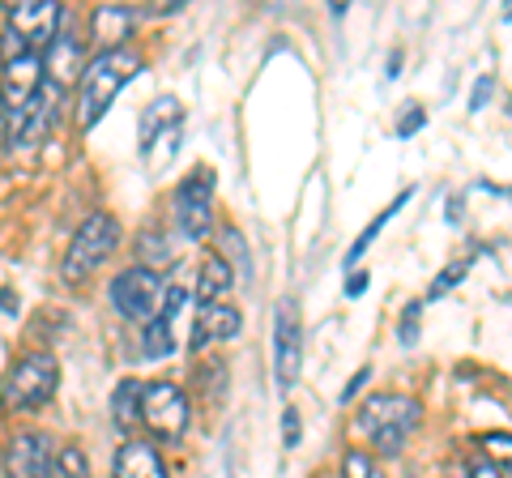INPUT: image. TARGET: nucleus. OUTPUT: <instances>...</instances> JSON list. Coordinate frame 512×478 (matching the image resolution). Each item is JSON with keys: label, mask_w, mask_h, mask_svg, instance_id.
Instances as JSON below:
<instances>
[{"label": "nucleus", "mask_w": 512, "mask_h": 478, "mask_svg": "<svg viewBox=\"0 0 512 478\" xmlns=\"http://www.w3.org/2000/svg\"><path fill=\"white\" fill-rule=\"evenodd\" d=\"M128 22H133V13L120 9V5H103L99 13H94V39L103 43V52H116V47H124L120 39L128 35Z\"/></svg>", "instance_id": "18"}, {"label": "nucleus", "mask_w": 512, "mask_h": 478, "mask_svg": "<svg viewBox=\"0 0 512 478\" xmlns=\"http://www.w3.org/2000/svg\"><path fill=\"white\" fill-rule=\"evenodd\" d=\"M222 252H231V257H235L239 278H248V274H252V265H248V248H244V239H239V231H222Z\"/></svg>", "instance_id": "25"}, {"label": "nucleus", "mask_w": 512, "mask_h": 478, "mask_svg": "<svg viewBox=\"0 0 512 478\" xmlns=\"http://www.w3.org/2000/svg\"><path fill=\"white\" fill-rule=\"evenodd\" d=\"M171 350H175V325L167 321V316L146 321V333H141V355L146 359H167Z\"/></svg>", "instance_id": "20"}, {"label": "nucleus", "mask_w": 512, "mask_h": 478, "mask_svg": "<svg viewBox=\"0 0 512 478\" xmlns=\"http://www.w3.org/2000/svg\"><path fill=\"white\" fill-rule=\"evenodd\" d=\"M141 244H146V248H141V252H146V257H154V269H158V274H163V261H167L163 235H146V239H141Z\"/></svg>", "instance_id": "29"}, {"label": "nucleus", "mask_w": 512, "mask_h": 478, "mask_svg": "<svg viewBox=\"0 0 512 478\" xmlns=\"http://www.w3.org/2000/svg\"><path fill=\"white\" fill-rule=\"evenodd\" d=\"M299 440H303L299 410H286V414H282V444H286V449H299Z\"/></svg>", "instance_id": "27"}, {"label": "nucleus", "mask_w": 512, "mask_h": 478, "mask_svg": "<svg viewBox=\"0 0 512 478\" xmlns=\"http://www.w3.org/2000/svg\"><path fill=\"white\" fill-rule=\"evenodd\" d=\"M466 274H470V261H457V265H448L444 274H440L436 282L427 286V299H440V295H448V291H453V286H457L461 278H466Z\"/></svg>", "instance_id": "24"}, {"label": "nucleus", "mask_w": 512, "mask_h": 478, "mask_svg": "<svg viewBox=\"0 0 512 478\" xmlns=\"http://www.w3.org/2000/svg\"><path fill=\"white\" fill-rule=\"evenodd\" d=\"M163 295H167V282L150 265H133L111 278V308L124 321H154L163 312Z\"/></svg>", "instance_id": "5"}, {"label": "nucleus", "mask_w": 512, "mask_h": 478, "mask_svg": "<svg viewBox=\"0 0 512 478\" xmlns=\"http://www.w3.org/2000/svg\"><path fill=\"white\" fill-rule=\"evenodd\" d=\"M423 124H427V111L419 107V103H410V111H406V116L402 120H397V137H414V133H419L423 129Z\"/></svg>", "instance_id": "26"}, {"label": "nucleus", "mask_w": 512, "mask_h": 478, "mask_svg": "<svg viewBox=\"0 0 512 478\" xmlns=\"http://www.w3.org/2000/svg\"><path fill=\"white\" fill-rule=\"evenodd\" d=\"M410 197H414V188H402V193H397V197H393L389 205H384V210H380V214H376L372 222H367V227H363V235H359V239H355V244H350V252H346V265H355V261L363 257V252H367V248H372V239H376V235L384 231V222H389V218H393L397 210H402V205H406Z\"/></svg>", "instance_id": "19"}, {"label": "nucleus", "mask_w": 512, "mask_h": 478, "mask_svg": "<svg viewBox=\"0 0 512 478\" xmlns=\"http://www.w3.org/2000/svg\"><path fill=\"white\" fill-rule=\"evenodd\" d=\"M367 291V274L359 269V274H350V282H346V295H363Z\"/></svg>", "instance_id": "33"}, {"label": "nucleus", "mask_w": 512, "mask_h": 478, "mask_svg": "<svg viewBox=\"0 0 512 478\" xmlns=\"http://www.w3.org/2000/svg\"><path fill=\"white\" fill-rule=\"evenodd\" d=\"M56 385H60V363H56V355L35 350V355H26V359H18L9 368L0 397H5L9 410H39L43 402H52Z\"/></svg>", "instance_id": "4"}, {"label": "nucleus", "mask_w": 512, "mask_h": 478, "mask_svg": "<svg viewBox=\"0 0 512 478\" xmlns=\"http://www.w3.org/2000/svg\"><path fill=\"white\" fill-rule=\"evenodd\" d=\"M274 372L278 389L291 393L303 372V325H299V299H278L274 316Z\"/></svg>", "instance_id": "9"}, {"label": "nucleus", "mask_w": 512, "mask_h": 478, "mask_svg": "<svg viewBox=\"0 0 512 478\" xmlns=\"http://www.w3.org/2000/svg\"><path fill=\"white\" fill-rule=\"evenodd\" d=\"M0 116H5V103H0Z\"/></svg>", "instance_id": "34"}, {"label": "nucleus", "mask_w": 512, "mask_h": 478, "mask_svg": "<svg viewBox=\"0 0 512 478\" xmlns=\"http://www.w3.org/2000/svg\"><path fill=\"white\" fill-rule=\"evenodd\" d=\"M188 397L180 385H171V380H154V385H146V393H141V423L154 432V440H184L188 432Z\"/></svg>", "instance_id": "7"}, {"label": "nucleus", "mask_w": 512, "mask_h": 478, "mask_svg": "<svg viewBox=\"0 0 512 478\" xmlns=\"http://www.w3.org/2000/svg\"><path fill=\"white\" fill-rule=\"evenodd\" d=\"M60 26V5L56 0H22V5H5V30H13L18 39H26L30 47L47 43L52 47Z\"/></svg>", "instance_id": "11"}, {"label": "nucleus", "mask_w": 512, "mask_h": 478, "mask_svg": "<svg viewBox=\"0 0 512 478\" xmlns=\"http://www.w3.org/2000/svg\"><path fill=\"white\" fill-rule=\"evenodd\" d=\"M483 457H487L504 478H512V436H508V432L483 436Z\"/></svg>", "instance_id": "22"}, {"label": "nucleus", "mask_w": 512, "mask_h": 478, "mask_svg": "<svg viewBox=\"0 0 512 478\" xmlns=\"http://www.w3.org/2000/svg\"><path fill=\"white\" fill-rule=\"evenodd\" d=\"M111 478H167V466L150 440H124L111 461Z\"/></svg>", "instance_id": "13"}, {"label": "nucleus", "mask_w": 512, "mask_h": 478, "mask_svg": "<svg viewBox=\"0 0 512 478\" xmlns=\"http://www.w3.org/2000/svg\"><path fill=\"white\" fill-rule=\"evenodd\" d=\"M82 43H77L73 35H56L52 47H47V60H43V73L52 77V86L64 90L69 86V77L73 73H82Z\"/></svg>", "instance_id": "15"}, {"label": "nucleus", "mask_w": 512, "mask_h": 478, "mask_svg": "<svg viewBox=\"0 0 512 478\" xmlns=\"http://www.w3.org/2000/svg\"><path fill=\"white\" fill-rule=\"evenodd\" d=\"M239 312L231 304H201L197 312V325H192V346H218V342H227L239 333Z\"/></svg>", "instance_id": "14"}, {"label": "nucleus", "mask_w": 512, "mask_h": 478, "mask_svg": "<svg viewBox=\"0 0 512 478\" xmlns=\"http://www.w3.org/2000/svg\"><path fill=\"white\" fill-rule=\"evenodd\" d=\"M175 222L188 239H205L214 231V171L197 167L175 188Z\"/></svg>", "instance_id": "8"}, {"label": "nucleus", "mask_w": 512, "mask_h": 478, "mask_svg": "<svg viewBox=\"0 0 512 478\" xmlns=\"http://www.w3.org/2000/svg\"><path fill=\"white\" fill-rule=\"evenodd\" d=\"M120 248V222L111 218L107 210H99V214H90L82 227H77V235H73V244H69V252H64V265H60V274H64V282L69 286H77V282H86L94 269H99L111 252Z\"/></svg>", "instance_id": "3"}, {"label": "nucleus", "mask_w": 512, "mask_h": 478, "mask_svg": "<svg viewBox=\"0 0 512 478\" xmlns=\"http://www.w3.org/2000/svg\"><path fill=\"white\" fill-rule=\"evenodd\" d=\"M342 478H384V474H380V466H376L372 453L350 449V453L342 457Z\"/></svg>", "instance_id": "23"}, {"label": "nucleus", "mask_w": 512, "mask_h": 478, "mask_svg": "<svg viewBox=\"0 0 512 478\" xmlns=\"http://www.w3.org/2000/svg\"><path fill=\"white\" fill-rule=\"evenodd\" d=\"M491 94H495V82H491V77H478V86H474V94H470V111H483Z\"/></svg>", "instance_id": "30"}, {"label": "nucleus", "mask_w": 512, "mask_h": 478, "mask_svg": "<svg viewBox=\"0 0 512 478\" xmlns=\"http://www.w3.org/2000/svg\"><path fill=\"white\" fill-rule=\"evenodd\" d=\"M141 73V56L133 52V47H116V52H99L90 60V65L82 69V90H77V129H94L111 103H116V94L133 82V77Z\"/></svg>", "instance_id": "1"}, {"label": "nucleus", "mask_w": 512, "mask_h": 478, "mask_svg": "<svg viewBox=\"0 0 512 478\" xmlns=\"http://www.w3.org/2000/svg\"><path fill=\"white\" fill-rule=\"evenodd\" d=\"M423 419V406L414 402L406 393H376L367 397L355 414V432L372 440V449L384 453V457H397L406 449L410 432L419 427Z\"/></svg>", "instance_id": "2"}, {"label": "nucleus", "mask_w": 512, "mask_h": 478, "mask_svg": "<svg viewBox=\"0 0 512 478\" xmlns=\"http://www.w3.org/2000/svg\"><path fill=\"white\" fill-rule=\"evenodd\" d=\"M466 474H470V478H504L487 457H470V461H466Z\"/></svg>", "instance_id": "31"}, {"label": "nucleus", "mask_w": 512, "mask_h": 478, "mask_svg": "<svg viewBox=\"0 0 512 478\" xmlns=\"http://www.w3.org/2000/svg\"><path fill=\"white\" fill-rule=\"evenodd\" d=\"M231 265L218 257V252H210V257L201 261V274H197V299L201 304H227V295H231Z\"/></svg>", "instance_id": "16"}, {"label": "nucleus", "mask_w": 512, "mask_h": 478, "mask_svg": "<svg viewBox=\"0 0 512 478\" xmlns=\"http://www.w3.org/2000/svg\"><path fill=\"white\" fill-rule=\"evenodd\" d=\"M141 393H146L141 380H120V385L111 389V423H116L120 432H133L141 423Z\"/></svg>", "instance_id": "17"}, {"label": "nucleus", "mask_w": 512, "mask_h": 478, "mask_svg": "<svg viewBox=\"0 0 512 478\" xmlns=\"http://www.w3.org/2000/svg\"><path fill=\"white\" fill-rule=\"evenodd\" d=\"M52 461V440L43 432H18L5 449V478H47Z\"/></svg>", "instance_id": "12"}, {"label": "nucleus", "mask_w": 512, "mask_h": 478, "mask_svg": "<svg viewBox=\"0 0 512 478\" xmlns=\"http://www.w3.org/2000/svg\"><path fill=\"white\" fill-rule=\"evenodd\" d=\"M43 86H47V73H43V60L35 52L5 60V73H0V103H5V116L18 120L22 111L35 103V94Z\"/></svg>", "instance_id": "10"}, {"label": "nucleus", "mask_w": 512, "mask_h": 478, "mask_svg": "<svg viewBox=\"0 0 512 478\" xmlns=\"http://www.w3.org/2000/svg\"><path fill=\"white\" fill-rule=\"evenodd\" d=\"M47 478H90V461L82 449H73V444H64L52 461V474Z\"/></svg>", "instance_id": "21"}, {"label": "nucleus", "mask_w": 512, "mask_h": 478, "mask_svg": "<svg viewBox=\"0 0 512 478\" xmlns=\"http://www.w3.org/2000/svg\"><path fill=\"white\" fill-rule=\"evenodd\" d=\"M180 137H184V111L171 94H163L141 120V154H146V163L154 171H167L175 154H180Z\"/></svg>", "instance_id": "6"}, {"label": "nucleus", "mask_w": 512, "mask_h": 478, "mask_svg": "<svg viewBox=\"0 0 512 478\" xmlns=\"http://www.w3.org/2000/svg\"><path fill=\"white\" fill-rule=\"evenodd\" d=\"M367 376H372V368H359L355 376H350V385L342 389V402H350V397H355V393L363 389V380H367Z\"/></svg>", "instance_id": "32"}, {"label": "nucleus", "mask_w": 512, "mask_h": 478, "mask_svg": "<svg viewBox=\"0 0 512 478\" xmlns=\"http://www.w3.org/2000/svg\"><path fill=\"white\" fill-rule=\"evenodd\" d=\"M419 312H423V304H419V299H414V304L406 308V316H402V333H397V338H402L406 346L414 342V329H419Z\"/></svg>", "instance_id": "28"}]
</instances>
